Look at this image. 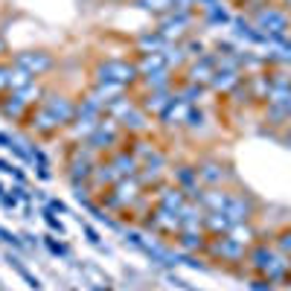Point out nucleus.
<instances>
[{"label":"nucleus","instance_id":"1","mask_svg":"<svg viewBox=\"0 0 291 291\" xmlns=\"http://www.w3.org/2000/svg\"><path fill=\"white\" fill-rule=\"evenodd\" d=\"M56 64V58L50 56L47 50H29V53H18V56H12V67L23 70V73H29V76H44L50 73Z\"/></svg>","mask_w":291,"mask_h":291},{"label":"nucleus","instance_id":"2","mask_svg":"<svg viewBox=\"0 0 291 291\" xmlns=\"http://www.w3.org/2000/svg\"><path fill=\"white\" fill-rule=\"evenodd\" d=\"M137 76V64L131 61H105L99 67V85H128Z\"/></svg>","mask_w":291,"mask_h":291},{"label":"nucleus","instance_id":"3","mask_svg":"<svg viewBox=\"0 0 291 291\" xmlns=\"http://www.w3.org/2000/svg\"><path fill=\"white\" fill-rule=\"evenodd\" d=\"M169 105H172V99L166 96V91H149L146 102H143V108H146V111H154L157 116H163Z\"/></svg>","mask_w":291,"mask_h":291},{"label":"nucleus","instance_id":"4","mask_svg":"<svg viewBox=\"0 0 291 291\" xmlns=\"http://www.w3.org/2000/svg\"><path fill=\"white\" fill-rule=\"evenodd\" d=\"M111 163H114V169L119 172V178L137 172V160H134V154H128V151H116L114 157H111Z\"/></svg>","mask_w":291,"mask_h":291},{"label":"nucleus","instance_id":"5","mask_svg":"<svg viewBox=\"0 0 291 291\" xmlns=\"http://www.w3.org/2000/svg\"><path fill=\"white\" fill-rule=\"evenodd\" d=\"M163 210H172V213H181L184 210V189H166L160 198Z\"/></svg>","mask_w":291,"mask_h":291},{"label":"nucleus","instance_id":"6","mask_svg":"<svg viewBox=\"0 0 291 291\" xmlns=\"http://www.w3.org/2000/svg\"><path fill=\"white\" fill-rule=\"evenodd\" d=\"M186 23L184 15H175V18H166V21L160 23V38H178V35L184 32L181 26Z\"/></svg>","mask_w":291,"mask_h":291},{"label":"nucleus","instance_id":"7","mask_svg":"<svg viewBox=\"0 0 291 291\" xmlns=\"http://www.w3.org/2000/svg\"><path fill=\"white\" fill-rule=\"evenodd\" d=\"M6 262H9V265L15 268V271H18V274H21L23 279H26V285H29L32 291H41V282H38V277H32V274H29V268L23 265L18 256H6Z\"/></svg>","mask_w":291,"mask_h":291},{"label":"nucleus","instance_id":"8","mask_svg":"<svg viewBox=\"0 0 291 291\" xmlns=\"http://www.w3.org/2000/svg\"><path fill=\"white\" fill-rule=\"evenodd\" d=\"M140 47H143V53H154V50L160 47V32L157 35H143V38H140Z\"/></svg>","mask_w":291,"mask_h":291},{"label":"nucleus","instance_id":"9","mask_svg":"<svg viewBox=\"0 0 291 291\" xmlns=\"http://www.w3.org/2000/svg\"><path fill=\"white\" fill-rule=\"evenodd\" d=\"M0 239H3V242H6V244H12V247H18V251H21V247H23V242H21V239H18L15 233H9V230H6V227H0Z\"/></svg>","mask_w":291,"mask_h":291},{"label":"nucleus","instance_id":"10","mask_svg":"<svg viewBox=\"0 0 291 291\" xmlns=\"http://www.w3.org/2000/svg\"><path fill=\"white\" fill-rule=\"evenodd\" d=\"M44 221H47V224H50V227H53L56 233H64V224H61V221H58L56 216L50 213V210H44Z\"/></svg>","mask_w":291,"mask_h":291},{"label":"nucleus","instance_id":"11","mask_svg":"<svg viewBox=\"0 0 291 291\" xmlns=\"http://www.w3.org/2000/svg\"><path fill=\"white\" fill-rule=\"evenodd\" d=\"M47 247H50L56 256H64V254H67V247H64V244H58V242H53V239H47Z\"/></svg>","mask_w":291,"mask_h":291},{"label":"nucleus","instance_id":"12","mask_svg":"<svg viewBox=\"0 0 291 291\" xmlns=\"http://www.w3.org/2000/svg\"><path fill=\"white\" fill-rule=\"evenodd\" d=\"M178 181H181V186H189L192 184V172H189V169H181V172H178Z\"/></svg>","mask_w":291,"mask_h":291},{"label":"nucleus","instance_id":"13","mask_svg":"<svg viewBox=\"0 0 291 291\" xmlns=\"http://www.w3.org/2000/svg\"><path fill=\"white\" fill-rule=\"evenodd\" d=\"M85 233H88V239H91V244H99V236H96V230H93L91 224H85Z\"/></svg>","mask_w":291,"mask_h":291},{"label":"nucleus","instance_id":"14","mask_svg":"<svg viewBox=\"0 0 291 291\" xmlns=\"http://www.w3.org/2000/svg\"><path fill=\"white\" fill-rule=\"evenodd\" d=\"M12 175L18 178V184H23V181H26V178H23V172H21V169H18V166H12Z\"/></svg>","mask_w":291,"mask_h":291},{"label":"nucleus","instance_id":"15","mask_svg":"<svg viewBox=\"0 0 291 291\" xmlns=\"http://www.w3.org/2000/svg\"><path fill=\"white\" fill-rule=\"evenodd\" d=\"M50 210H58V213H64V210H67V207H64L61 201H50Z\"/></svg>","mask_w":291,"mask_h":291},{"label":"nucleus","instance_id":"16","mask_svg":"<svg viewBox=\"0 0 291 291\" xmlns=\"http://www.w3.org/2000/svg\"><path fill=\"white\" fill-rule=\"evenodd\" d=\"M0 172H9V175H12V163H6V160H0Z\"/></svg>","mask_w":291,"mask_h":291}]
</instances>
